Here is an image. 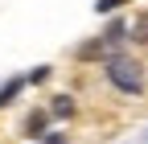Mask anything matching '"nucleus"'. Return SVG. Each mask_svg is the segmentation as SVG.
Returning <instances> with one entry per match:
<instances>
[{"label": "nucleus", "mask_w": 148, "mask_h": 144, "mask_svg": "<svg viewBox=\"0 0 148 144\" xmlns=\"http://www.w3.org/2000/svg\"><path fill=\"white\" fill-rule=\"evenodd\" d=\"M74 111V99L70 95H58V99H53V115H70Z\"/></svg>", "instance_id": "39448f33"}, {"label": "nucleus", "mask_w": 148, "mask_h": 144, "mask_svg": "<svg viewBox=\"0 0 148 144\" xmlns=\"http://www.w3.org/2000/svg\"><path fill=\"white\" fill-rule=\"evenodd\" d=\"M45 74H49V66H37L33 74H29V82H45Z\"/></svg>", "instance_id": "6e6552de"}, {"label": "nucleus", "mask_w": 148, "mask_h": 144, "mask_svg": "<svg viewBox=\"0 0 148 144\" xmlns=\"http://www.w3.org/2000/svg\"><path fill=\"white\" fill-rule=\"evenodd\" d=\"M136 41H148V12L136 21Z\"/></svg>", "instance_id": "0eeeda50"}, {"label": "nucleus", "mask_w": 148, "mask_h": 144, "mask_svg": "<svg viewBox=\"0 0 148 144\" xmlns=\"http://www.w3.org/2000/svg\"><path fill=\"white\" fill-rule=\"evenodd\" d=\"M107 82L123 95H140L144 91V70L132 62V58H111L107 62Z\"/></svg>", "instance_id": "f257e3e1"}, {"label": "nucleus", "mask_w": 148, "mask_h": 144, "mask_svg": "<svg viewBox=\"0 0 148 144\" xmlns=\"http://www.w3.org/2000/svg\"><path fill=\"white\" fill-rule=\"evenodd\" d=\"M119 37H123V25H111V29L103 33L99 41H86V45H78V58H86V62H90V58H103V53L115 45Z\"/></svg>", "instance_id": "f03ea898"}, {"label": "nucleus", "mask_w": 148, "mask_h": 144, "mask_svg": "<svg viewBox=\"0 0 148 144\" xmlns=\"http://www.w3.org/2000/svg\"><path fill=\"white\" fill-rule=\"evenodd\" d=\"M25 132H29V136H41V132H45V111H33V115L25 119Z\"/></svg>", "instance_id": "20e7f679"}, {"label": "nucleus", "mask_w": 148, "mask_h": 144, "mask_svg": "<svg viewBox=\"0 0 148 144\" xmlns=\"http://www.w3.org/2000/svg\"><path fill=\"white\" fill-rule=\"evenodd\" d=\"M119 4H127V0H95V12H115Z\"/></svg>", "instance_id": "423d86ee"}, {"label": "nucleus", "mask_w": 148, "mask_h": 144, "mask_svg": "<svg viewBox=\"0 0 148 144\" xmlns=\"http://www.w3.org/2000/svg\"><path fill=\"white\" fill-rule=\"evenodd\" d=\"M45 144H66V140L62 136H45Z\"/></svg>", "instance_id": "1a4fd4ad"}, {"label": "nucleus", "mask_w": 148, "mask_h": 144, "mask_svg": "<svg viewBox=\"0 0 148 144\" xmlns=\"http://www.w3.org/2000/svg\"><path fill=\"white\" fill-rule=\"evenodd\" d=\"M21 86H25V78H8L4 86H0V107H8V103L16 99V91H21Z\"/></svg>", "instance_id": "7ed1b4c3"}]
</instances>
